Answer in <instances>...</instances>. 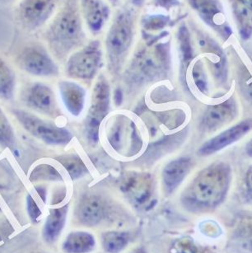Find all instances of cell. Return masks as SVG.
Masks as SVG:
<instances>
[{"instance_id":"cell-1","label":"cell","mask_w":252,"mask_h":253,"mask_svg":"<svg viewBox=\"0 0 252 253\" xmlns=\"http://www.w3.org/2000/svg\"><path fill=\"white\" fill-rule=\"evenodd\" d=\"M232 179V168L227 163L210 164L199 171L183 191L180 198L183 206L194 213L217 208L227 197Z\"/></svg>"},{"instance_id":"cell-2","label":"cell","mask_w":252,"mask_h":253,"mask_svg":"<svg viewBox=\"0 0 252 253\" xmlns=\"http://www.w3.org/2000/svg\"><path fill=\"white\" fill-rule=\"evenodd\" d=\"M79 4V0H64L45 29L44 40L57 60L66 59L85 41Z\"/></svg>"},{"instance_id":"cell-3","label":"cell","mask_w":252,"mask_h":253,"mask_svg":"<svg viewBox=\"0 0 252 253\" xmlns=\"http://www.w3.org/2000/svg\"><path fill=\"white\" fill-rule=\"evenodd\" d=\"M168 33L146 38V42L137 51L129 66V75L137 81H152L167 75L170 68V44L160 42Z\"/></svg>"},{"instance_id":"cell-4","label":"cell","mask_w":252,"mask_h":253,"mask_svg":"<svg viewBox=\"0 0 252 253\" xmlns=\"http://www.w3.org/2000/svg\"><path fill=\"white\" fill-rule=\"evenodd\" d=\"M134 16L129 9L119 11L106 36V48L109 68L118 72L123 66L133 39Z\"/></svg>"},{"instance_id":"cell-5","label":"cell","mask_w":252,"mask_h":253,"mask_svg":"<svg viewBox=\"0 0 252 253\" xmlns=\"http://www.w3.org/2000/svg\"><path fill=\"white\" fill-rule=\"evenodd\" d=\"M64 0H17L14 18L22 30L33 33L49 23Z\"/></svg>"},{"instance_id":"cell-6","label":"cell","mask_w":252,"mask_h":253,"mask_svg":"<svg viewBox=\"0 0 252 253\" xmlns=\"http://www.w3.org/2000/svg\"><path fill=\"white\" fill-rule=\"evenodd\" d=\"M11 112L26 131L45 144L66 145L73 139L71 132L66 128L58 126L24 110L12 108Z\"/></svg>"},{"instance_id":"cell-7","label":"cell","mask_w":252,"mask_h":253,"mask_svg":"<svg viewBox=\"0 0 252 253\" xmlns=\"http://www.w3.org/2000/svg\"><path fill=\"white\" fill-rule=\"evenodd\" d=\"M19 70L37 77H56L59 66L43 45L30 43L20 50L15 57Z\"/></svg>"},{"instance_id":"cell-8","label":"cell","mask_w":252,"mask_h":253,"mask_svg":"<svg viewBox=\"0 0 252 253\" xmlns=\"http://www.w3.org/2000/svg\"><path fill=\"white\" fill-rule=\"evenodd\" d=\"M101 62V44L94 41L69 55L65 66L66 75L75 80H91L98 72Z\"/></svg>"},{"instance_id":"cell-9","label":"cell","mask_w":252,"mask_h":253,"mask_svg":"<svg viewBox=\"0 0 252 253\" xmlns=\"http://www.w3.org/2000/svg\"><path fill=\"white\" fill-rule=\"evenodd\" d=\"M110 104V87L104 77H101L94 87L92 103L86 117V133L89 141L98 140L99 126L106 117Z\"/></svg>"},{"instance_id":"cell-10","label":"cell","mask_w":252,"mask_h":253,"mask_svg":"<svg viewBox=\"0 0 252 253\" xmlns=\"http://www.w3.org/2000/svg\"><path fill=\"white\" fill-rule=\"evenodd\" d=\"M237 114L238 106L234 97H230L218 104L210 106L205 110L200 120V130L205 133L216 131L232 122Z\"/></svg>"},{"instance_id":"cell-11","label":"cell","mask_w":252,"mask_h":253,"mask_svg":"<svg viewBox=\"0 0 252 253\" xmlns=\"http://www.w3.org/2000/svg\"><path fill=\"white\" fill-rule=\"evenodd\" d=\"M252 130V119L243 120L205 142L198 150V154L200 156L212 155L239 141Z\"/></svg>"},{"instance_id":"cell-12","label":"cell","mask_w":252,"mask_h":253,"mask_svg":"<svg viewBox=\"0 0 252 253\" xmlns=\"http://www.w3.org/2000/svg\"><path fill=\"white\" fill-rule=\"evenodd\" d=\"M23 102L27 107L42 114L51 117L59 115L54 91L42 83H35L26 90Z\"/></svg>"},{"instance_id":"cell-13","label":"cell","mask_w":252,"mask_h":253,"mask_svg":"<svg viewBox=\"0 0 252 253\" xmlns=\"http://www.w3.org/2000/svg\"><path fill=\"white\" fill-rule=\"evenodd\" d=\"M106 213V205L101 197L86 195L79 200L75 210V216L79 223L85 226L98 224Z\"/></svg>"},{"instance_id":"cell-14","label":"cell","mask_w":252,"mask_h":253,"mask_svg":"<svg viewBox=\"0 0 252 253\" xmlns=\"http://www.w3.org/2000/svg\"><path fill=\"white\" fill-rule=\"evenodd\" d=\"M198 42L207 55L210 69L215 79L220 84L224 85L227 82V66L222 50L213 41L205 36L200 35Z\"/></svg>"},{"instance_id":"cell-15","label":"cell","mask_w":252,"mask_h":253,"mask_svg":"<svg viewBox=\"0 0 252 253\" xmlns=\"http://www.w3.org/2000/svg\"><path fill=\"white\" fill-rule=\"evenodd\" d=\"M189 2L208 25L220 29L222 35L229 37L231 31L227 26H223L222 8L217 0H189Z\"/></svg>"},{"instance_id":"cell-16","label":"cell","mask_w":252,"mask_h":253,"mask_svg":"<svg viewBox=\"0 0 252 253\" xmlns=\"http://www.w3.org/2000/svg\"><path fill=\"white\" fill-rule=\"evenodd\" d=\"M80 9L91 33L101 32L110 16L108 6L102 0H80Z\"/></svg>"},{"instance_id":"cell-17","label":"cell","mask_w":252,"mask_h":253,"mask_svg":"<svg viewBox=\"0 0 252 253\" xmlns=\"http://www.w3.org/2000/svg\"><path fill=\"white\" fill-rule=\"evenodd\" d=\"M192 169V162L189 158H180L166 165L163 171V181L167 193L170 194L182 183Z\"/></svg>"},{"instance_id":"cell-18","label":"cell","mask_w":252,"mask_h":253,"mask_svg":"<svg viewBox=\"0 0 252 253\" xmlns=\"http://www.w3.org/2000/svg\"><path fill=\"white\" fill-rule=\"evenodd\" d=\"M59 90L63 103L68 112L74 117L81 114L86 97L84 87L73 81L63 80L59 83Z\"/></svg>"},{"instance_id":"cell-19","label":"cell","mask_w":252,"mask_h":253,"mask_svg":"<svg viewBox=\"0 0 252 253\" xmlns=\"http://www.w3.org/2000/svg\"><path fill=\"white\" fill-rule=\"evenodd\" d=\"M69 206L50 209L43 227L42 235L47 243L52 244L58 240L66 223Z\"/></svg>"},{"instance_id":"cell-20","label":"cell","mask_w":252,"mask_h":253,"mask_svg":"<svg viewBox=\"0 0 252 253\" xmlns=\"http://www.w3.org/2000/svg\"><path fill=\"white\" fill-rule=\"evenodd\" d=\"M232 243L240 253H252V213L242 216L232 233Z\"/></svg>"},{"instance_id":"cell-21","label":"cell","mask_w":252,"mask_h":253,"mask_svg":"<svg viewBox=\"0 0 252 253\" xmlns=\"http://www.w3.org/2000/svg\"><path fill=\"white\" fill-rule=\"evenodd\" d=\"M96 240L91 233L84 231H75L69 233L63 243L65 253H89L94 250Z\"/></svg>"},{"instance_id":"cell-22","label":"cell","mask_w":252,"mask_h":253,"mask_svg":"<svg viewBox=\"0 0 252 253\" xmlns=\"http://www.w3.org/2000/svg\"><path fill=\"white\" fill-rule=\"evenodd\" d=\"M125 191L136 203H144L150 196L152 181L146 175L132 176L126 181Z\"/></svg>"},{"instance_id":"cell-23","label":"cell","mask_w":252,"mask_h":253,"mask_svg":"<svg viewBox=\"0 0 252 253\" xmlns=\"http://www.w3.org/2000/svg\"><path fill=\"white\" fill-rule=\"evenodd\" d=\"M232 7L239 23L240 34L247 39L252 33V5L248 0H232Z\"/></svg>"},{"instance_id":"cell-24","label":"cell","mask_w":252,"mask_h":253,"mask_svg":"<svg viewBox=\"0 0 252 253\" xmlns=\"http://www.w3.org/2000/svg\"><path fill=\"white\" fill-rule=\"evenodd\" d=\"M17 78L14 70L0 58V98L12 101L14 98Z\"/></svg>"},{"instance_id":"cell-25","label":"cell","mask_w":252,"mask_h":253,"mask_svg":"<svg viewBox=\"0 0 252 253\" xmlns=\"http://www.w3.org/2000/svg\"><path fill=\"white\" fill-rule=\"evenodd\" d=\"M129 235L126 232H107L102 234L101 244L107 253H119L128 246Z\"/></svg>"},{"instance_id":"cell-26","label":"cell","mask_w":252,"mask_h":253,"mask_svg":"<svg viewBox=\"0 0 252 253\" xmlns=\"http://www.w3.org/2000/svg\"><path fill=\"white\" fill-rule=\"evenodd\" d=\"M56 159L64 167L73 180L81 178L87 172L86 167L78 155L66 154L58 157Z\"/></svg>"},{"instance_id":"cell-27","label":"cell","mask_w":252,"mask_h":253,"mask_svg":"<svg viewBox=\"0 0 252 253\" xmlns=\"http://www.w3.org/2000/svg\"><path fill=\"white\" fill-rule=\"evenodd\" d=\"M180 57L183 70H187L193 60V49L190 42V33L185 26H181L178 33Z\"/></svg>"},{"instance_id":"cell-28","label":"cell","mask_w":252,"mask_h":253,"mask_svg":"<svg viewBox=\"0 0 252 253\" xmlns=\"http://www.w3.org/2000/svg\"><path fill=\"white\" fill-rule=\"evenodd\" d=\"M16 144L14 129L4 112L0 108V147L12 149Z\"/></svg>"},{"instance_id":"cell-29","label":"cell","mask_w":252,"mask_h":253,"mask_svg":"<svg viewBox=\"0 0 252 253\" xmlns=\"http://www.w3.org/2000/svg\"><path fill=\"white\" fill-rule=\"evenodd\" d=\"M29 180L32 182L39 181H61L62 176L54 167L41 164L32 170Z\"/></svg>"},{"instance_id":"cell-30","label":"cell","mask_w":252,"mask_h":253,"mask_svg":"<svg viewBox=\"0 0 252 253\" xmlns=\"http://www.w3.org/2000/svg\"><path fill=\"white\" fill-rule=\"evenodd\" d=\"M191 77L198 90L204 94H206L209 89L207 76L203 63L200 60H197L194 63L191 69Z\"/></svg>"},{"instance_id":"cell-31","label":"cell","mask_w":252,"mask_h":253,"mask_svg":"<svg viewBox=\"0 0 252 253\" xmlns=\"http://www.w3.org/2000/svg\"><path fill=\"white\" fill-rule=\"evenodd\" d=\"M170 22V18L164 15H148L142 19L143 29L148 32L163 30Z\"/></svg>"},{"instance_id":"cell-32","label":"cell","mask_w":252,"mask_h":253,"mask_svg":"<svg viewBox=\"0 0 252 253\" xmlns=\"http://www.w3.org/2000/svg\"><path fill=\"white\" fill-rule=\"evenodd\" d=\"M241 194L245 201L252 203V166H250L243 175Z\"/></svg>"},{"instance_id":"cell-33","label":"cell","mask_w":252,"mask_h":253,"mask_svg":"<svg viewBox=\"0 0 252 253\" xmlns=\"http://www.w3.org/2000/svg\"><path fill=\"white\" fill-rule=\"evenodd\" d=\"M27 212L29 214L30 218L32 222H37L39 220L40 217L42 215V211L40 210L39 206L36 203L34 199L31 195H28L27 197Z\"/></svg>"},{"instance_id":"cell-34","label":"cell","mask_w":252,"mask_h":253,"mask_svg":"<svg viewBox=\"0 0 252 253\" xmlns=\"http://www.w3.org/2000/svg\"><path fill=\"white\" fill-rule=\"evenodd\" d=\"M154 4L169 11L174 6H177L179 2L178 0H154Z\"/></svg>"},{"instance_id":"cell-35","label":"cell","mask_w":252,"mask_h":253,"mask_svg":"<svg viewBox=\"0 0 252 253\" xmlns=\"http://www.w3.org/2000/svg\"><path fill=\"white\" fill-rule=\"evenodd\" d=\"M245 151H246V154H247L248 156L252 158V138L250 139L249 141L247 142V144H246Z\"/></svg>"},{"instance_id":"cell-36","label":"cell","mask_w":252,"mask_h":253,"mask_svg":"<svg viewBox=\"0 0 252 253\" xmlns=\"http://www.w3.org/2000/svg\"><path fill=\"white\" fill-rule=\"evenodd\" d=\"M36 189H37V191L39 193L40 196L42 197V200L45 201V196H46L45 189L44 187H42V186H38V187H36Z\"/></svg>"},{"instance_id":"cell-37","label":"cell","mask_w":252,"mask_h":253,"mask_svg":"<svg viewBox=\"0 0 252 253\" xmlns=\"http://www.w3.org/2000/svg\"><path fill=\"white\" fill-rule=\"evenodd\" d=\"M17 0H0V5H8L11 3H14L16 4Z\"/></svg>"},{"instance_id":"cell-38","label":"cell","mask_w":252,"mask_h":253,"mask_svg":"<svg viewBox=\"0 0 252 253\" xmlns=\"http://www.w3.org/2000/svg\"><path fill=\"white\" fill-rule=\"evenodd\" d=\"M131 3H133L136 6H142L144 0H130Z\"/></svg>"},{"instance_id":"cell-39","label":"cell","mask_w":252,"mask_h":253,"mask_svg":"<svg viewBox=\"0 0 252 253\" xmlns=\"http://www.w3.org/2000/svg\"><path fill=\"white\" fill-rule=\"evenodd\" d=\"M148 253L146 252L143 248H138L134 249V250L132 251L131 253Z\"/></svg>"},{"instance_id":"cell-40","label":"cell","mask_w":252,"mask_h":253,"mask_svg":"<svg viewBox=\"0 0 252 253\" xmlns=\"http://www.w3.org/2000/svg\"><path fill=\"white\" fill-rule=\"evenodd\" d=\"M250 94L252 97V84L251 85V87H250Z\"/></svg>"},{"instance_id":"cell-41","label":"cell","mask_w":252,"mask_h":253,"mask_svg":"<svg viewBox=\"0 0 252 253\" xmlns=\"http://www.w3.org/2000/svg\"><path fill=\"white\" fill-rule=\"evenodd\" d=\"M110 1H111V3H117L118 0H110Z\"/></svg>"},{"instance_id":"cell-42","label":"cell","mask_w":252,"mask_h":253,"mask_svg":"<svg viewBox=\"0 0 252 253\" xmlns=\"http://www.w3.org/2000/svg\"><path fill=\"white\" fill-rule=\"evenodd\" d=\"M248 2L252 5V0H248Z\"/></svg>"}]
</instances>
